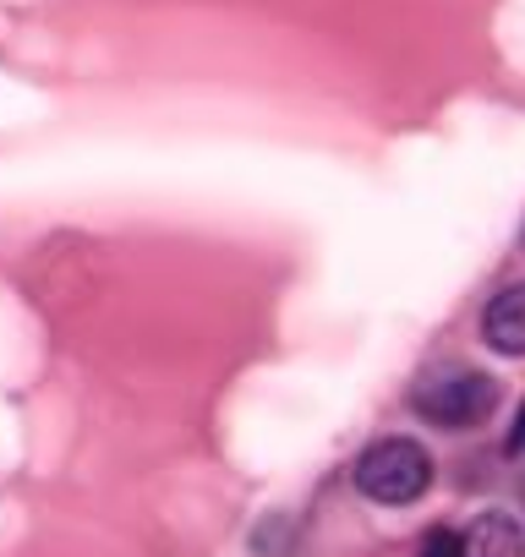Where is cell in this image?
Listing matches in <instances>:
<instances>
[{
    "label": "cell",
    "instance_id": "obj_4",
    "mask_svg": "<svg viewBox=\"0 0 525 557\" xmlns=\"http://www.w3.org/2000/svg\"><path fill=\"white\" fill-rule=\"evenodd\" d=\"M460 541H465V557H525V530L509 513H481Z\"/></svg>",
    "mask_w": 525,
    "mask_h": 557
},
{
    "label": "cell",
    "instance_id": "obj_1",
    "mask_svg": "<svg viewBox=\"0 0 525 557\" xmlns=\"http://www.w3.org/2000/svg\"><path fill=\"white\" fill-rule=\"evenodd\" d=\"M356 486L373 503H416L432 486V459L411 437H383L356 459Z\"/></svg>",
    "mask_w": 525,
    "mask_h": 557
},
{
    "label": "cell",
    "instance_id": "obj_5",
    "mask_svg": "<svg viewBox=\"0 0 525 557\" xmlns=\"http://www.w3.org/2000/svg\"><path fill=\"white\" fill-rule=\"evenodd\" d=\"M416 557H465V541L454 530H427L422 546H416Z\"/></svg>",
    "mask_w": 525,
    "mask_h": 557
},
{
    "label": "cell",
    "instance_id": "obj_6",
    "mask_svg": "<svg viewBox=\"0 0 525 557\" xmlns=\"http://www.w3.org/2000/svg\"><path fill=\"white\" fill-rule=\"evenodd\" d=\"M525 448V405H520V416H514V432H509V454H520Z\"/></svg>",
    "mask_w": 525,
    "mask_h": 557
},
{
    "label": "cell",
    "instance_id": "obj_3",
    "mask_svg": "<svg viewBox=\"0 0 525 557\" xmlns=\"http://www.w3.org/2000/svg\"><path fill=\"white\" fill-rule=\"evenodd\" d=\"M481 334L498 356H525V285H509L487 301L481 312Z\"/></svg>",
    "mask_w": 525,
    "mask_h": 557
},
{
    "label": "cell",
    "instance_id": "obj_2",
    "mask_svg": "<svg viewBox=\"0 0 525 557\" xmlns=\"http://www.w3.org/2000/svg\"><path fill=\"white\" fill-rule=\"evenodd\" d=\"M498 405V388L487 372H471V367H449V372H432L422 388H416V416H427L432 426H449V432H465V426H481Z\"/></svg>",
    "mask_w": 525,
    "mask_h": 557
}]
</instances>
